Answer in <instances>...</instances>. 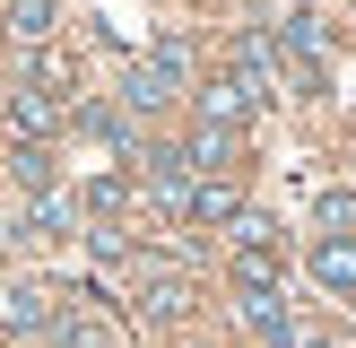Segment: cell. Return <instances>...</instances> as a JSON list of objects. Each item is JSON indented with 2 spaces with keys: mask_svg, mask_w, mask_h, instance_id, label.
<instances>
[{
  "mask_svg": "<svg viewBox=\"0 0 356 348\" xmlns=\"http://www.w3.org/2000/svg\"><path fill=\"white\" fill-rule=\"evenodd\" d=\"M35 87H70V52H44V44H35Z\"/></svg>",
  "mask_w": 356,
  "mask_h": 348,
  "instance_id": "cell-18",
  "label": "cell"
},
{
  "mask_svg": "<svg viewBox=\"0 0 356 348\" xmlns=\"http://www.w3.org/2000/svg\"><path fill=\"white\" fill-rule=\"evenodd\" d=\"M322 226H356V191H322Z\"/></svg>",
  "mask_w": 356,
  "mask_h": 348,
  "instance_id": "cell-19",
  "label": "cell"
},
{
  "mask_svg": "<svg viewBox=\"0 0 356 348\" xmlns=\"http://www.w3.org/2000/svg\"><path fill=\"white\" fill-rule=\"evenodd\" d=\"M235 287H278V244H261V253H235Z\"/></svg>",
  "mask_w": 356,
  "mask_h": 348,
  "instance_id": "cell-14",
  "label": "cell"
},
{
  "mask_svg": "<svg viewBox=\"0 0 356 348\" xmlns=\"http://www.w3.org/2000/svg\"><path fill=\"white\" fill-rule=\"evenodd\" d=\"M9 131H17V139H35V148H44V139L61 131V104H52L44 87H17V96H9Z\"/></svg>",
  "mask_w": 356,
  "mask_h": 348,
  "instance_id": "cell-3",
  "label": "cell"
},
{
  "mask_svg": "<svg viewBox=\"0 0 356 348\" xmlns=\"http://www.w3.org/2000/svg\"><path fill=\"white\" fill-rule=\"evenodd\" d=\"M235 79L252 87V104L278 96V52H270V35H235Z\"/></svg>",
  "mask_w": 356,
  "mask_h": 348,
  "instance_id": "cell-2",
  "label": "cell"
},
{
  "mask_svg": "<svg viewBox=\"0 0 356 348\" xmlns=\"http://www.w3.org/2000/svg\"><path fill=\"white\" fill-rule=\"evenodd\" d=\"M278 35H287V52H296V61L313 70V52H322V17H313V9H296V17H287Z\"/></svg>",
  "mask_w": 356,
  "mask_h": 348,
  "instance_id": "cell-13",
  "label": "cell"
},
{
  "mask_svg": "<svg viewBox=\"0 0 356 348\" xmlns=\"http://www.w3.org/2000/svg\"><path fill=\"white\" fill-rule=\"evenodd\" d=\"M243 113H252V87H243V79H209L200 87V122H226V131H235Z\"/></svg>",
  "mask_w": 356,
  "mask_h": 348,
  "instance_id": "cell-6",
  "label": "cell"
},
{
  "mask_svg": "<svg viewBox=\"0 0 356 348\" xmlns=\"http://www.w3.org/2000/svg\"><path fill=\"white\" fill-rule=\"evenodd\" d=\"M44 313H52V305H44L35 287H17V296H9V322H44Z\"/></svg>",
  "mask_w": 356,
  "mask_h": 348,
  "instance_id": "cell-20",
  "label": "cell"
},
{
  "mask_svg": "<svg viewBox=\"0 0 356 348\" xmlns=\"http://www.w3.org/2000/svg\"><path fill=\"white\" fill-rule=\"evenodd\" d=\"M122 200H131V183H122V174H96V183H87V209H104V218H113Z\"/></svg>",
  "mask_w": 356,
  "mask_h": 348,
  "instance_id": "cell-17",
  "label": "cell"
},
{
  "mask_svg": "<svg viewBox=\"0 0 356 348\" xmlns=\"http://www.w3.org/2000/svg\"><path fill=\"white\" fill-rule=\"evenodd\" d=\"M183 305H191V287H183V278H174V270L156 278V270H148V287H139V313H148V322H174Z\"/></svg>",
  "mask_w": 356,
  "mask_h": 348,
  "instance_id": "cell-9",
  "label": "cell"
},
{
  "mask_svg": "<svg viewBox=\"0 0 356 348\" xmlns=\"http://www.w3.org/2000/svg\"><path fill=\"white\" fill-rule=\"evenodd\" d=\"M313 278H322L330 296H356V244H348V235L313 244Z\"/></svg>",
  "mask_w": 356,
  "mask_h": 348,
  "instance_id": "cell-5",
  "label": "cell"
},
{
  "mask_svg": "<svg viewBox=\"0 0 356 348\" xmlns=\"http://www.w3.org/2000/svg\"><path fill=\"white\" fill-rule=\"evenodd\" d=\"M148 200H156V209H191V174H183V157H148Z\"/></svg>",
  "mask_w": 356,
  "mask_h": 348,
  "instance_id": "cell-8",
  "label": "cell"
},
{
  "mask_svg": "<svg viewBox=\"0 0 356 348\" xmlns=\"http://www.w3.org/2000/svg\"><path fill=\"white\" fill-rule=\"evenodd\" d=\"M183 70H191V52H183V44H156L148 61H131V70H122V104H131V113H156V104H174Z\"/></svg>",
  "mask_w": 356,
  "mask_h": 348,
  "instance_id": "cell-1",
  "label": "cell"
},
{
  "mask_svg": "<svg viewBox=\"0 0 356 348\" xmlns=\"http://www.w3.org/2000/svg\"><path fill=\"white\" fill-rule=\"evenodd\" d=\"M0 26H9L17 44H52V26H61V9H52V0H9V17H0Z\"/></svg>",
  "mask_w": 356,
  "mask_h": 348,
  "instance_id": "cell-7",
  "label": "cell"
},
{
  "mask_svg": "<svg viewBox=\"0 0 356 348\" xmlns=\"http://www.w3.org/2000/svg\"><path fill=\"white\" fill-rule=\"evenodd\" d=\"M9 166H17V183H26L35 200L52 191V148H35V139H17V157H9Z\"/></svg>",
  "mask_w": 356,
  "mask_h": 348,
  "instance_id": "cell-11",
  "label": "cell"
},
{
  "mask_svg": "<svg viewBox=\"0 0 356 348\" xmlns=\"http://www.w3.org/2000/svg\"><path fill=\"white\" fill-rule=\"evenodd\" d=\"M191 218H243V209H235V183H191Z\"/></svg>",
  "mask_w": 356,
  "mask_h": 348,
  "instance_id": "cell-15",
  "label": "cell"
},
{
  "mask_svg": "<svg viewBox=\"0 0 356 348\" xmlns=\"http://www.w3.org/2000/svg\"><path fill=\"white\" fill-rule=\"evenodd\" d=\"M183 166H235V131H226V122H200V131H191V157Z\"/></svg>",
  "mask_w": 356,
  "mask_h": 348,
  "instance_id": "cell-10",
  "label": "cell"
},
{
  "mask_svg": "<svg viewBox=\"0 0 356 348\" xmlns=\"http://www.w3.org/2000/svg\"><path fill=\"white\" fill-rule=\"evenodd\" d=\"M243 331H261V340H270V348H287L296 340V322H287V305H278V287H243Z\"/></svg>",
  "mask_w": 356,
  "mask_h": 348,
  "instance_id": "cell-4",
  "label": "cell"
},
{
  "mask_svg": "<svg viewBox=\"0 0 356 348\" xmlns=\"http://www.w3.org/2000/svg\"><path fill=\"white\" fill-rule=\"evenodd\" d=\"M287 348H330V340H313V331H296V340H287Z\"/></svg>",
  "mask_w": 356,
  "mask_h": 348,
  "instance_id": "cell-21",
  "label": "cell"
},
{
  "mask_svg": "<svg viewBox=\"0 0 356 348\" xmlns=\"http://www.w3.org/2000/svg\"><path fill=\"white\" fill-rule=\"evenodd\" d=\"M26 235H35V244H61V235H70V200H52V191H44V200L26 209Z\"/></svg>",
  "mask_w": 356,
  "mask_h": 348,
  "instance_id": "cell-12",
  "label": "cell"
},
{
  "mask_svg": "<svg viewBox=\"0 0 356 348\" xmlns=\"http://www.w3.org/2000/svg\"><path fill=\"white\" fill-rule=\"evenodd\" d=\"M52 348H104V322H87V313H70V322H52Z\"/></svg>",
  "mask_w": 356,
  "mask_h": 348,
  "instance_id": "cell-16",
  "label": "cell"
}]
</instances>
